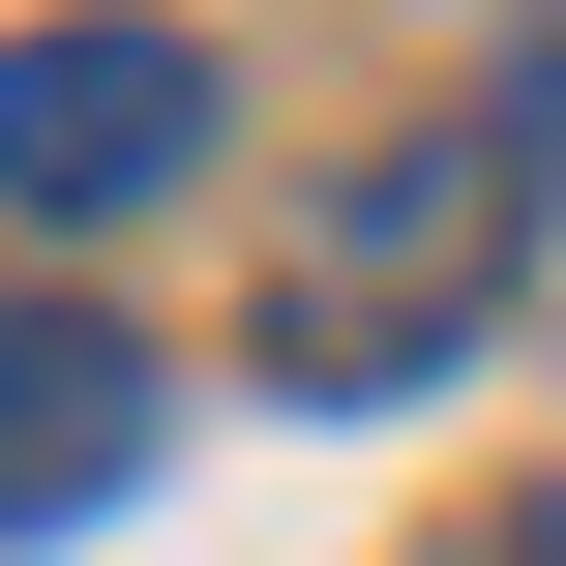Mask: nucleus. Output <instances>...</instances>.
I'll use <instances>...</instances> for the list:
<instances>
[{
  "instance_id": "f257e3e1",
  "label": "nucleus",
  "mask_w": 566,
  "mask_h": 566,
  "mask_svg": "<svg viewBox=\"0 0 566 566\" xmlns=\"http://www.w3.org/2000/svg\"><path fill=\"white\" fill-rule=\"evenodd\" d=\"M507 239H537V149H358V179L298 209V269H269V298H298V358H328V388H418V358L507 298Z\"/></svg>"
},
{
  "instance_id": "f03ea898",
  "label": "nucleus",
  "mask_w": 566,
  "mask_h": 566,
  "mask_svg": "<svg viewBox=\"0 0 566 566\" xmlns=\"http://www.w3.org/2000/svg\"><path fill=\"white\" fill-rule=\"evenodd\" d=\"M209 179V30H0V209H149Z\"/></svg>"
},
{
  "instance_id": "7ed1b4c3",
  "label": "nucleus",
  "mask_w": 566,
  "mask_h": 566,
  "mask_svg": "<svg viewBox=\"0 0 566 566\" xmlns=\"http://www.w3.org/2000/svg\"><path fill=\"white\" fill-rule=\"evenodd\" d=\"M119 478H149V328L0 298V537H60V507H119Z\"/></svg>"
},
{
  "instance_id": "39448f33",
  "label": "nucleus",
  "mask_w": 566,
  "mask_h": 566,
  "mask_svg": "<svg viewBox=\"0 0 566 566\" xmlns=\"http://www.w3.org/2000/svg\"><path fill=\"white\" fill-rule=\"evenodd\" d=\"M537 149H566V0H537Z\"/></svg>"
},
{
  "instance_id": "20e7f679",
  "label": "nucleus",
  "mask_w": 566,
  "mask_h": 566,
  "mask_svg": "<svg viewBox=\"0 0 566 566\" xmlns=\"http://www.w3.org/2000/svg\"><path fill=\"white\" fill-rule=\"evenodd\" d=\"M507 566H566V478H537V507H507Z\"/></svg>"
}]
</instances>
